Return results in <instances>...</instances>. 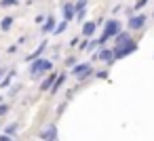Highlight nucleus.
<instances>
[{
    "mask_svg": "<svg viewBox=\"0 0 154 141\" xmlns=\"http://www.w3.org/2000/svg\"><path fill=\"white\" fill-rule=\"evenodd\" d=\"M118 32H120V21H118V19H108L106 26H103V32H101L99 40H97V44H106V42H108L110 38H114Z\"/></svg>",
    "mask_w": 154,
    "mask_h": 141,
    "instance_id": "f257e3e1",
    "label": "nucleus"
},
{
    "mask_svg": "<svg viewBox=\"0 0 154 141\" xmlns=\"http://www.w3.org/2000/svg\"><path fill=\"white\" fill-rule=\"evenodd\" d=\"M53 68V63L49 61V59H34L32 61V65H30V76L32 78H38V76H42V74H47L49 70Z\"/></svg>",
    "mask_w": 154,
    "mask_h": 141,
    "instance_id": "f03ea898",
    "label": "nucleus"
},
{
    "mask_svg": "<svg viewBox=\"0 0 154 141\" xmlns=\"http://www.w3.org/2000/svg\"><path fill=\"white\" fill-rule=\"evenodd\" d=\"M137 51V44L131 40V42H127V44H116L114 49H112V55H114V61L116 59H125V57H129L131 53H135Z\"/></svg>",
    "mask_w": 154,
    "mask_h": 141,
    "instance_id": "7ed1b4c3",
    "label": "nucleus"
},
{
    "mask_svg": "<svg viewBox=\"0 0 154 141\" xmlns=\"http://www.w3.org/2000/svg\"><path fill=\"white\" fill-rule=\"evenodd\" d=\"M72 68H74V70H72V76L78 78V80H85V78H89V76L93 74L91 63H78V65H72Z\"/></svg>",
    "mask_w": 154,
    "mask_h": 141,
    "instance_id": "20e7f679",
    "label": "nucleus"
},
{
    "mask_svg": "<svg viewBox=\"0 0 154 141\" xmlns=\"http://www.w3.org/2000/svg\"><path fill=\"white\" fill-rule=\"evenodd\" d=\"M40 139H42V141H57V126H55V124L45 126L42 133H40Z\"/></svg>",
    "mask_w": 154,
    "mask_h": 141,
    "instance_id": "39448f33",
    "label": "nucleus"
},
{
    "mask_svg": "<svg viewBox=\"0 0 154 141\" xmlns=\"http://www.w3.org/2000/svg\"><path fill=\"white\" fill-rule=\"evenodd\" d=\"M146 19H148V17L141 15V13H139V15H133V17L129 19V28H131V30H141V28L146 26Z\"/></svg>",
    "mask_w": 154,
    "mask_h": 141,
    "instance_id": "423d86ee",
    "label": "nucleus"
},
{
    "mask_svg": "<svg viewBox=\"0 0 154 141\" xmlns=\"http://www.w3.org/2000/svg\"><path fill=\"white\" fill-rule=\"evenodd\" d=\"M74 17H76V7H74L72 2H66V4H63V19L70 23Z\"/></svg>",
    "mask_w": 154,
    "mask_h": 141,
    "instance_id": "0eeeda50",
    "label": "nucleus"
},
{
    "mask_svg": "<svg viewBox=\"0 0 154 141\" xmlns=\"http://www.w3.org/2000/svg\"><path fill=\"white\" fill-rule=\"evenodd\" d=\"M97 59H101V61H106V63H112L114 61V55H112V49H101L97 55H95Z\"/></svg>",
    "mask_w": 154,
    "mask_h": 141,
    "instance_id": "6e6552de",
    "label": "nucleus"
},
{
    "mask_svg": "<svg viewBox=\"0 0 154 141\" xmlns=\"http://www.w3.org/2000/svg\"><path fill=\"white\" fill-rule=\"evenodd\" d=\"M45 26H42V32L45 34H49V32H53V28H55V23H57V19L53 17V15H49V17H45V21H42Z\"/></svg>",
    "mask_w": 154,
    "mask_h": 141,
    "instance_id": "1a4fd4ad",
    "label": "nucleus"
},
{
    "mask_svg": "<svg viewBox=\"0 0 154 141\" xmlns=\"http://www.w3.org/2000/svg\"><path fill=\"white\" fill-rule=\"evenodd\" d=\"M95 21H89V23H82V36H87V38H91L93 34H95Z\"/></svg>",
    "mask_w": 154,
    "mask_h": 141,
    "instance_id": "9d476101",
    "label": "nucleus"
},
{
    "mask_svg": "<svg viewBox=\"0 0 154 141\" xmlns=\"http://www.w3.org/2000/svg\"><path fill=\"white\" fill-rule=\"evenodd\" d=\"M55 74H49L45 80H42V84H40V91H51V86H53V82H55Z\"/></svg>",
    "mask_w": 154,
    "mask_h": 141,
    "instance_id": "9b49d317",
    "label": "nucleus"
},
{
    "mask_svg": "<svg viewBox=\"0 0 154 141\" xmlns=\"http://www.w3.org/2000/svg\"><path fill=\"white\" fill-rule=\"evenodd\" d=\"M63 82H66V74H59V76L55 78V82H53V86H51V93L55 95V93H57V91H59V88L63 86Z\"/></svg>",
    "mask_w": 154,
    "mask_h": 141,
    "instance_id": "f8f14e48",
    "label": "nucleus"
},
{
    "mask_svg": "<svg viewBox=\"0 0 154 141\" xmlns=\"http://www.w3.org/2000/svg\"><path fill=\"white\" fill-rule=\"evenodd\" d=\"M45 49H47V42H40V46H38L32 55H28V57H26V61H34V59H38V57L42 55V51H45Z\"/></svg>",
    "mask_w": 154,
    "mask_h": 141,
    "instance_id": "ddd939ff",
    "label": "nucleus"
},
{
    "mask_svg": "<svg viewBox=\"0 0 154 141\" xmlns=\"http://www.w3.org/2000/svg\"><path fill=\"white\" fill-rule=\"evenodd\" d=\"M114 40H116V44H127V42H131V36L127 32H118L114 36Z\"/></svg>",
    "mask_w": 154,
    "mask_h": 141,
    "instance_id": "4468645a",
    "label": "nucleus"
},
{
    "mask_svg": "<svg viewBox=\"0 0 154 141\" xmlns=\"http://www.w3.org/2000/svg\"><path fill=\"white\" fill-rule=\"evenodd\" d=\"M11 26H13V17H5L2 21H0V28H2L5 32H7V30H11Z\"/></svg>",
    "mask_w": 154,
    "mask_h": 141,
    "instance_id": "2eb2a0df",
    "label": "nucleus"
},
{
    "mask_svg": "<svg viewBox=\"0 0 154 141\" xmlns=\"http://www.w3.org/2000/svg\"><path fill=\"white\" fill-rule=\"evenodd\" d=\"M66 26H68V21H66V19H63V21H61L59 26H55V28H53V32H55V36H57V34H61V32L66 30Z\"/></svg>",
    "mask_w": 154,
    "mask_h": 141,
    "instance_id": "dca6fc26",
    "label": "nucleus"
},
{
    "mask_svg": "<svg viewBox=\"0 0 154 141\" xmlns=\"http://www.w3.org/2000/svg\"><path fill=\"white\" fill-rule=\"evenodd\" d=\"M87 2H89V0H78V2L74 4V7H76V13H78V11H85V9H87Z\"/></svg>",
    "mask_w": 154,
    "mask_h": 141,
    "instance_id": "f3484780",
    "label": "nucleus"
},
{
    "mask_svg": "<svg viewBox=\"0 0 154 141\" xmlns=\"http://www.w3.org/2000/svg\"><path fill=\"white\" fill-rule=\"evenodd\" d=\"M13 76H15V72H13V70H11V72H9V76H7V78H5V80H2V84H0V86H2V88H7V86H9V82H11V78H13Z\"/></svg>",
    "mask_w": 154,
    "mask_h": 141,
    "instance_id": "a211bd4d",
    "label": "nucleus"
},
{
    "mask_svg": "<svg viewBox=\"0 0 154 141\" xmlns=\"http://www.w3.org/2000/svg\"><path fill=\"white\" fill-rule=\"evenodd\" d=\"M19 0H0V7H15Z\"/></svg>",
    "mask_w": 154,
    "mask_h": 141,
    "instance_id": "6ab92c4d",
    "label": "nucleus"
},
{
    "mask_svg": "<svg viewBox=\"0 0 154 141\" xmlns=\"http://www.w3.org/2000/svg\"><path fill=\"white\" fill-rule=\"evenodd\" d=\"M15 130H17V124H9V126H7V130H5V133H7V135H13V133H15Z\"/></svg>",
    "mask_w": 154,
    "mask_h": 141,
    "instance_id": "aec40b11",
    "label": "nucleus"
},
{
    "mask_svg": "<svg viewBox=\"0 0 154 141\" xmlns=\"http://www.w3.org/2000/svg\"><path fill=\"white\" fill-rule=\"evenodd\" d=\"M146 4H148V0H137V2H135V9L139 11V9H143Z\"/></svg>",
    "mask_w": 154,
    "mask_h": 141,
    "instance_id": "412c9836",
    "label": "nucleus"
},
{
    "mask_svg": "<svg viewBox=\"0 0 154 141\" xmlns=\"http://www.w3.org/2000/svg\"><path fill=\"white\" fill-rule=\"evenodd\" d=\"M7 112H9V105L7 103H0V116H5Z\"/></svg>",
    "mask_w": 154,
    "mask_h": 141,
    "instance_id": "4be33fe9",
    "label": "nucleus"
},
{
    "mask_svg": "<svg viewBox=\"0 0 154 141\" xmlns=\"http://www.w3.org/2000/svg\"><path fill=\"white\" fill-rule=\"evenodd\" d=\"M66 65H70V68L76 65V59H74V57H68V59H66Z\"/></svg>",
    "mask_w": 154,
    "mask_h": 141,
    "instance_id": "5701e85b",
    "label": "nucleus"
},
{
    "mask_svg": "<svg viewBox=\"0 0 154 141\" xmlns=\"http://www.w3.org/2000/svg\"><path fill=\"white\" fill-rule=\"evenodd\" d=\"M97 78H108V70L106 72H97Z\"/></svg>",
    "mask_w": 154,
    "mask_h": 141,
    "instance_id": "b1692460",
    "label": "nucleus"
},
{
    "mask_svg": "<svg viewBox=\"0 0 154 141\" xmlns=\"http://www.w3.org/2000/svg\"><path fill=\"white\" fill-rule=\"evenodd\" d=\"M0 141H11V137H9V135H7V133H5V135H2V137H0Z\"/></svg>",
    "mask_w": 154,
    "mask_h": 141,
    "instance_id": "393cba45",
    "label": "nucleus"
},
{
    "mask_svg": "<svg viewBox=\"0 0 154 141\" xmlns=\"http://www.w3.org/2000/svg\"><path fill=\"white\" fill-rule=\"evenodd\" d=\"M2 74H5V70H0V78H2Z\"/></svg>",
    "mask_w": 154,
    "mask_h": 141,
    "instance_id": "a878e982",
    "label": "nucleus"
},
{
    "mask_svg": "<svg viewBox=\"0 0 154 141\" xmlns=\"http://www.w3.org/2000/svg\"><path fill=\"white\" fill-rule=\"evenodd\" d=\"M0 101H2V97H0Z\"/></svg>",
    "mask_w": 154,
    "mask_h": 141,
    "instance_id": "bb28decb",
    "label": "nucleus"
}]
</instances>
